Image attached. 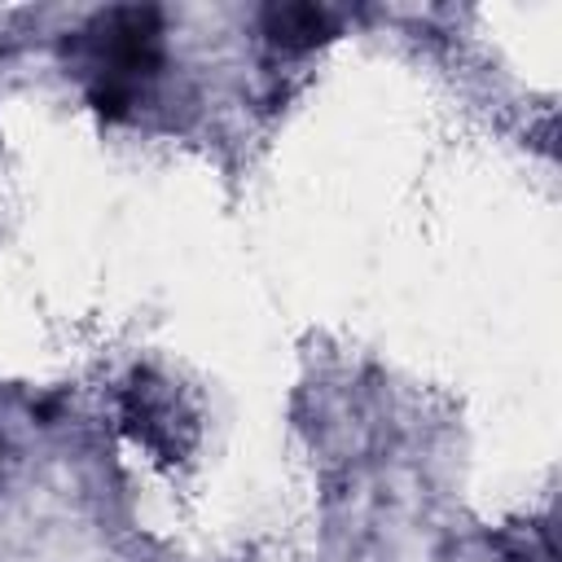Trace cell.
Here are the masks:
<instances>
[{
  "mask_svg": "<svg viewBox=\"0 0 562 562\" xmlns=\"http://www.w3.org/2000/svg\"><path fill=\"white\" fill-rule=\"evenodd\" d=\"M79 53L88 70V101L105 119H127L136 92L162 66V13L154 4L101 9L79 31Z\"/></svg>",
  "mask_w": 562,
  "mask_h": 562,
  "instance_id": "6da1fadb",
  "label": "cell"
},
{
  "mask_svg": "<svg viewBox=\"0 0 562 562\" xmlns=\"http://www.w3.org/2000/svg\"><path fill=\"white\" fill-rule=\"evenodd\" d=\"M119 417H123V430L136 443H145L149 452H158L162 461H180L198 435L193 413L180 400V391L149 369H136L127 378L123 400H119Z\"/></svg>",
  "mask_w": 562,
  "mask_h": 562,
  "instance_id": "7a4b0ae2",
  "label": "cell"
},
{
  "mask_svg": "<svg viewBox=\"0 0 562 562\" xmlns=\"http://www.w3.org/2000/svg\"><path fill=\"white\" fill-rule=\"evenodd\" d=\"M259 31L281 53H312L334 35V13L307 0H277V4H263Z\"/></svg>",
  "mask_w": 562,
  "mask_h": 562,
  "instance_id": "3957f363",
  "label": "cell"
}]
</instances>
